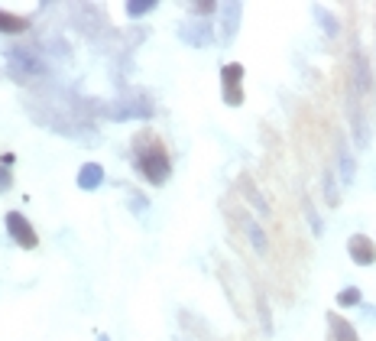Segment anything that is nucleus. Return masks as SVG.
<instances>
[{
	"label": "nucleus",
	"instance_id": "5",
	"mask_svg": "<svg viewBox=\"0 0 376 341\" xmlns=\"http://www.w3.org/2000/svg\"><path fill=\"white\" fill-rule=\"evenodd\" d=\"M7 62H10V75L13 78H33V75H42V72H46V65L26 49H13L7 56Z\"/></svg>",
	"mask_w": 376,
	"mask_h": 341
},
{
	"label": "nucleus",
	"instance_id": "3",
	"mask_svg": "<svg viewBox=\"0 0 376 341\" xmlns=\"http://www.w3.org/2000/svg\"><path fill=\"white\" fill-rule=\"evenodd\" d=\"M221 91H224L227 108H240L243 104V65L240 62H227L221 68Z\"/></svg>",
	"mask_w": 376,
	"mask_h": 341
},
{
	"label": "nucleus",
	"instance_id": "22",
	"mask_svg": "<svg viewBox=\"0 0 376 341\" xmlns=\"http://www.w3.org/2000/svg\"><path fill=\"white\" fill-rule=\"evenodd\" d=\"M360 309H363V316H367L370 322H376V306H360Z\"/></svg>",
	"mask_w": 376,
	"mask_h": 341
},
{
	"label": "nucleus",
	"instance_id": "8",
	"mask_svg": "<svg viewBox=\"0 0 376 341\" xmlns=\"http://www.w3.org/2000/svg\"><path fill=\"white\" fill-rule=\"evenodd\" d=\"M75 182H78V188H84V192L101 188V182H104V166H101V162H84L82 169H78Z\"/></svg>",
	"mask_w": 376,
	"mask_h": 341
},
{
	"label": "nucleus",
	"instance_id": "23",
	"mask_svg": "<svg viewBox=\"0 0 376 341\" xmlns=\"http://www.w3.org/2000/svg\"><path fill=\"white\" fill-rule=\"evenodd\" d=\"M98 341H110V338H108V335H104V332H101V335H98Z\"/></svg>",
	"mask_w": 376,
	"mask_h": 341
},
{
	"label": "nucleus",
	"instance_id": "18",
	"mask_svg": "<svg viewBox=\"0 0 376 341\" xmlns=\"http://www.w3.org/2000/svg\"><path fill=\"white\" fill-rule=\"evenodd\" d=\"M146 208H150V202H146V195H140V192H130V212L134 214H146Z\"/></svg>",
	"mask_w": 376,
	"mask_h": 341
},
{
	"label": "nucleus",
	"instance_id": "20",
	"mask_svg": "<svg viewBox=\"0 0 376 341\" xmlns=\"http://www.w3.org/2000/svg\"><path fill=\"white\" fill-rule=\"evenodd\" d=\"M305 214H309V221H311V228H315V234H325V224H321V218L315 214L311 202H305Z\"/></svg>",
	"mask_w": 376,
	"mask_h": 341
},
{
	"label": "nucleus",
	"instance_id": "11",
	"mask_svg": "<svg viewBox=\"0 0 376 341\" xmlns=\"http://www.w3.org/2000/svg\"><path fill=\"white\" fill-rule=\"evenodd\" d=\"M243 228H247V238L253 240V247H257L259 254H266V250H269V240H266V234H263V228H259L253 218H247V214H243Z\"/></svg>",
	"mask_w": 376,
	"mask_h": 341
},
{
	"label": "nucleus",
	"instance_id": "21",
	"mask_svg": "<svg viewBox=\"0 0 376 341\" xmlns=\"http://www.w3.org/2000/svg\"><path fill=\"white\" fill-rule=\"evenodd\" d=\"M188 10H192V13H214V10H221V7L218 4H211V0H205V4H192Z\"/></svg>",
	"mask_w": 376,
	"mask_h": 341
},
{
	"label": "nucleus",
	"instance_id": "10",
	"mask_svg": "<svg viewBox=\"0 0 376 341\" xmlns=\"http://www.w3.org/2000/svg\"><path fill=\"white\" fill-rule=\"evenodd\" d=\"M26 30H30V20H26V17H17V13L0 10V33L17 36V33H26Z\"/></svg>",
	"mask_w": 376,
	"mask_h": 341
},
{
	"label": "nucleus",
	"instance_id": "4",
	"mask_svg": "<svg viewBox=\"0 0 376 341\" xmlns=\"http://www.w3.org/2000/svg\"><path fill=\"white\" fill-rule=\"evenodd\" d=\"M179 39L195 46V49H205V46L214 43V26H211V20H188V23L179 26Z\"/></svg>",
	"mask_w": 376,
	"mask_h": 341
},
{
	"label": "nucleus",
	"instance_id": "7",
	"mask_svg": "<svg viewBox=\"0 0 376 341\" xmlns=\"http://www.w3.org/2000/svg\"><path fill=\"white\" fill-rule=\"evenodd\" d=\"M325 322H328V341H360L357 328L344 316H337V312H328Z\"/></svg>",
	"mask_w": 376,
	"mask_h": 341
},
{
	"label": "nucleus",
	"instance_id": "12",
	"mask_svg": "<svg viewBox=\"0 0 376 341\" xmlns=\"http://www.w3.org/2000/svg\"><path fill=\"white\" fill-rule=\"evenodd\" d=\"M337 166H341V182L344 186H351L354 176H357V162H354V156L347 153V146L341 143V153H337Z\"/></svg>",
	"mask_w": 376,
	"mask_h": 341
},
{
	"label": "nucleus",
	"instance_id": "16",
	"mask_svg": "<svg viewBox=\"0 0 376 341\" xmlns=\"http://www.w3.org/2000/svg\"><path fill=\"white\" fill-rule=\"evenodd\" d=\"M337 306L341 309H354V306H363V296H360L357 286H347V290L337 292Z\"/></svg>",
	"mask_w": 376,
	"mask_h": 341
},
{
	"label": "nucleus",
	"instance_id": "17",
	"mask_svg": "<svg viewBox=\"0 0 376 341\" xmlns=\"http://www.w3.org/2000/svg\"><path fill=\"white\" fill-rule=\"evenodd\" d=\"M321 186H325V198H328V205H331V208H337V205H341V195H337L335 176H331V172H325V176H321Z\"/></svg>",
	"mask_w": 376,
	"mask_h": 341
},
{
	"label": "nucleus",
	"instance_id": "6",
	"mask_svg": "<svg viewBox=\"0 0 376 341\" xmlns=\"http://www.w3.org/2000/svg\"><path fill=\"white\" fill-rule=\"evenodd\" d=\"M347 257H351L357 266H373L376 264V244L367 234H351L347 238Z\"/></svg>",
	"mask_w": 376,
	"mask_h": 341
},
{
	"label": "nucleus",
	"instance_id": "19",
	"mask_svg": "<svg viewBox=\"0 0 376 341\" xmlns=\"http://www.w3.org/2000/svg\"><path fill=\"white\" fill-rule=\"evenodd\" d=\"M10 188H13V172L0 162V195H4V192H10Z\"/></svg>",
	"mask_w": 376,
	"mask_h": 341
},
{
	"label": "nucleus",
	"instance_id": "1",
	"mask_svg": "<svg viewBox=\"0 0 376 341\" xmlns=\"http://www.w3.org/2000/svg\"><path fill=\"white\" fill-rule=\"evenodd\" d=\"M130 150H134V169L143 179L150 186H166L172 176V160H169L166 143L153 130H140V134H134Z\"/></svg>",
	"mask_w": 376,
	"mask_h": 341
},
{
	"label": "nucleus",
	"instance_id": "2",
	"mask_svg": "<svg viewBox=\"0 0 376 341\" xmlns=\"http://www.w3.org/2000/svg\"><path fill=\"white\" fill-rule=\"evenodd\" d=\"M4 228H7V234L13 238V244H17V247L36 250L39 234H36V228L30 224V218H26L23 212H7V214H4Z\"/></svg>",
	"mask_w": 376,
	"mask_h": 341
},
{
	"label": "nucleus",
	"instance_id": "14",
	"mask_svg": "<svg viewBox=\"0 0 376 341\" xmlns=\"http://www.w3.org/2000/svg\"><path fill=\"white\" fill-rule=\"evenodd\" d=\"M124 10H127V17L130 20H140V17H146V13L156 10V0H130Z\"/></svg>",
	"mask_w": 376,
	"mask_h": 341
},
{
	"label": "nucleus",
	"instance_id": "15",
	"mask_svg": "<svg viewBox=\"0 0 376 341\" xmlns=\"http://www.w3.org/2000/svg\"><path fill=\"white\" fill-rule=\"evenodd\" d=\"M240 188H243V195H247V198H250V202H253V208H257V212L269 214V205L263 202V195H259L257 188H253V182L247 179V176H243V179H240Z\"/></svg>",
	"mask_w": 376,
	"mask_h": 341
},
{
	"label": "nucleus",
	"instance_id": "13",
	"mask_svg": "<svg viewBox=\"0 0 376 341\" xmlns=\"http://www.w3.org/2000/svg\"><path fill=\"white\" fill-rule=\"evenodd\" d=\"M311 13H315V20L321 23V30H325L328 36H337V33H341V26H337V20L328 13V7H311Z\"/></svg>",
	"mask_w": 376,
	"mask_h": 341
},
{
	"label": "nucleus",
	"instance_id": "9",
	"mask_svg": "<svg viewBox=\"0 0 376 341\" xmlns=\"http://www.w3.org/2000/svg\"><path fill=\"white\" fill-rule=\"evenodd\" d=\"M221 13H224V33H221V39H224V43H231V39L237 36V26H240L243 7H240V4H221Z\"/></svg>",
	"mask_w": 376,
	"mask_h": 341
}]
</instances>
